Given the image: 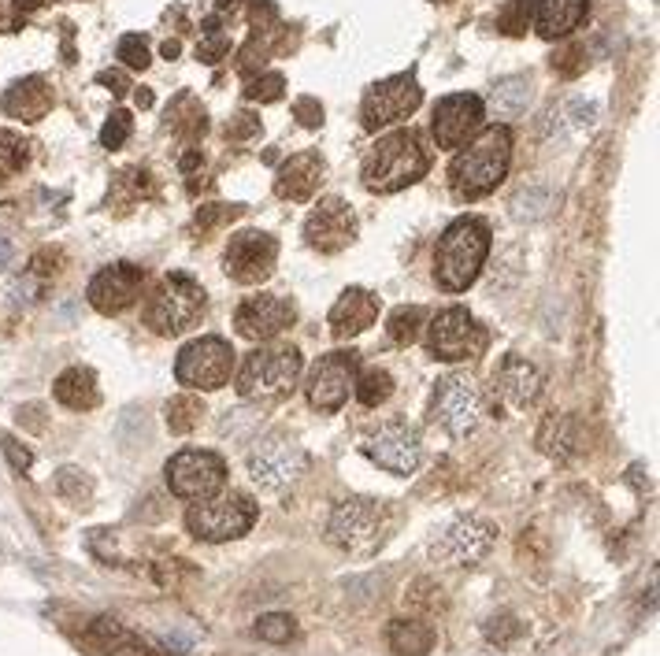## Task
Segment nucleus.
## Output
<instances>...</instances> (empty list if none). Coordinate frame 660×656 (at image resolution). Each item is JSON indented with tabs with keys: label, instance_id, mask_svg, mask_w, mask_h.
I'll return each mask as SVG.
<instances>
[{
	"label": "nucleus",
	"instance_id": "423d86ee",
	"mask_svg": "<svg viewBox=\"0 0 660 656\" xmlns=\"http://www.w3.org/2000/svg\"><path fill=\"white\" fill-rule=\"evenodd\" d=\"M256 523V505L253 497L245 493H227V497H208L186 512V530H190L197 542H234L249 534V527Z\"/></svg>",
	"mask_w": 660,
	"mask_h": 656
},
{
	"label": "nucleus",
	"instance_id": "1a4fd4ad",
	"mask_svg": "<svg viewBox=\"0 0 660 656\" xmlns=\"http://www.w3.org/2000/svg\"><path fill=\"white\" fill-rule=\"evenodd\" d=\"M230 367H234V349L227 341L197 338L178 353L175 379L190 390H219V386H227Z\"/></svg>",
	"mask_w": 660,
	"mask_h": 656
},
{
	"label": "nucleus",
	"instance_id": "412c9836",
	"mask_svg": "<svg viewBox=\"0 0 660 656\" xmlns=\"http://www.w3.org/2000/svg\"><path fill=\"white\" fill-rule=\"evenodd\" d=\"M141 282H145V271H141V267L112 264V267H104V271L93 275L86 297L97 312H104V316H119L123 308H130V304L138 301Z\"/></svg>",
	"mask_w": 660,
	"mask_h": 656
},
{
	"label": "nucleus",
	"instance_id": "473e14b6",
	"mask_svg": "<svg viewBox=\"0 0 660 656\" xmlns=\"http://www.w3.org/2000/svg\"><path fill=\"white\" fill-rule=\"evenodd\" d=\"M26 160H30V141L15 130H0V178L23 171Z\"/></svg>",
	"mask_w": 660,
	"mask_h": 656
},
{
	"label": "nucleus",
	"instance_id": "2eb2a0df",
	"mask_svg": "<svg viewBox=\"0 0 660 656\" xmlns=\"http://www.w3.org/2000/svg\"><path fill=\"white\" fill-rule=\"evenodd\" d=\"M305 471V449L282 434H271L249 453V475L264 490H282Z\"/></svg>",
	"mask_w": 660,
	"mask_h": 656
},
{
	"label": "nucleus",
	"instance_id": "3c124183",
	"mask_svg": "<svg viewBox=\"0 0 660 656\" xmlns=\"http://www.w3.org/2000/svg\"><path fill=\"white\" fill-rule=\"evenodd\" d=\"M8 260H12V241H8V238H4V234H0V271L8 267Z\"/></svg>",
	"mask_w": 660,
	"mask_h": 656
},
{
	"label": "nucleus",
	"instance_id": "6ab92c4d",
	"mask_svg": "<svg viewBox=\"0 0 660 656\" xmlns=\"http://www.w3.org/2000/svg\"><path fill=\"white\" fill-rule=\"evenodd\" d=\"M483 119H486V104L479 97L453 93V97L438 101V108H434V141L442 149H460L471 134L483 130Z\"/></svg>",
	"mask_w": 660,
	"mask_h": 656
},
{
	"label": "nucleus",
	"instance_id": "a211bd4d",
	"mask_svg": "<svg viewBox=\"0 0 660 656\" xmlns=\"http://www.w3.org/2000/svg\"><path fill=\"white\" fill-rule=\"evenodd\" d=\"M293 304L279 293H256V297H245L234 312V327L238 334L249 341H271L279 338L282 330L293 323Z\"/></svg>",
	"mask_w": 660,
	"mask_h": 656
},
{
	"label": "nucleus",
	"instance_id": "dca6fc26",
	"mask_svg": "<svg viewBox=\"0 0 660 656\" xmlns=\"http://www.w3.org/2000/svg\"><path fill=\"white\" fill-rule=\"evenodd\" d=\"M356 382V353H327L319 356L308 371V401L319 412H338Z\"/></svg>",
	"mask_w": 660,
	"mask_h": 656
},
{
	"label": "nucleus",
	"instance_id": "ea45409f",
	"mask_svg": "<svg viewBox=\"0 0 660 656\" xmlns=\"http://www.w3.org/2000/svg\"><path fill=\"white\" fill-rule=\"evenodd\" d=\"M56 490L71 497V501H86L89 493H93V482L86 479V471H78V467H64L60 475H56Z\"/></svg>",
	"mask_w": 660,
	"mask_h": 656
},
{
	"label": "nucleus",
	"instance_id": "2f4dec72",
	"mask_svg": "<svg viewBox=\"0 0 660 656\" xmlns=\"http://www.w3.org/2000/svg\"><path fill=\"white\" fill-rule=\"evenodd\" d=\"M353 390H356V397H360V404L379 408V404L390 401V393H394V379H390V371H382V367H368V371L353 382Z\"/></svg>",
	"mask_w": 660,
	"mask_h": 656
},
{
	"label": "nucleus",
	"instance_id": "0eeeda50",
	"mask_svg": "<svg viewBox=\"0 0 660 656\" xmlns=\"http://www.w3.org/2000/svg\"><path fill=\"white\" fill-rule=\"evenodd\" d=\"M386 534V508L371 497H349L334 508L327 523L330 545H338L345 553H371Z\"/></svg>",
	"mask_w": 660,
	"mask_h": 656
},
{
	"label": "nucleus",
	"instance_id": "c85d7f7f",
	"mask_svg": "<svg viewBox=\"0 0 660 656\" xmlns=\"http://www.w3.org/2000/svg\"><path fill=\"white\" fill-rule=\"evenodd\" d=\"M527 101H531V78L527 75L501 78V82H494L490 97H486V104H490V112L497 119H516L527 108Z\"/></svg>",
	"mask_w": 660,
	"mask_h": 656
},
{
	"label": "nucleus",
	"instance_id": "20e7f679",
	"mask_svg": "<svg viewBox=\"0 0 660 656\" xmlns=\"http://www.w3.org/2000/svg\"><path fill=\"white\" fill-rule=\"evenodd\" d=\"M204 312V290L201 282H193L190 275H167L160 278V286L153 297L145 301V327H153L156 334H182L190 330Z\"/></svg>",
	"mask_w": 660,
	"mask_h": 656
},
{
	"label": "nucleus",
	"instance_id": "37998d69",
	"mask_svg": "<svg viewBox=\"0 0 660 656\" xmlns=\"http://www.w3.org/2000/svg\"><path fill=\"white\" fill-rule=\"evenodd\" d=\"M527 19H531V0H508L505 15H501V30L505 34H523Z\"/></svg>",
	"mask_w": 660,
	"mask_h": 656
},
{
	"label": "nucleus",
	"instance_id": "5fc2aeb1",
	"mask_svg": "<svg viewBox=\"0 0 660 656\" xmlns=\"http://www.w3.org/2000/svg\"><path fill=\"white\" fill-rule=\"evenodd\" d=\"M164 56H167V60H175V56H178V41H167V45H164Z\"/></svg>",
	"mask_w": 660,
	"mask_h": 656
},
{
	"label": "nucleus",
	"instance_id": "72a5a7b5",
	"mask_svg": "<svg viewBox=\"0 0 660 656\" xmlns=\"http://www.w3.org/2000/svg\"><path fill=\"white\" fill-rule=\"evenodd\" d=\"M549 204H553V193H549L546 186H531V190L516 193L512 215H516V219H542V215L549 212Z\"/></svg>",
	"mask_w": 660,
	"mask_h": 656
},
{
	"label": "nucleus",
	"instance_id": "c756f323",
	"mask_svg": "<svg viewBox=\"0 0 660 656\" xmlns=\"http://www.w3.org/2000/svg\"><path fill=\"white\" fill-rule=\"evenodd\" d=\"M538 449L546 456H557V460H568V456L579 449V430H575L572 416H546L542 430H538Z\"/></svg>",
	"mask_w": 660,
	"mask_h": 656
},
{
	"label": "nucleus",
	"instance_id": "f03ea898",
	"mask_svg": "<svg viewBox=\"0 0 660 656\" xmlns=\"http://www.w3.org/2000/svg\"><path fill=\"white\" fill-rule=\"evenodd\" d=\"M508 164H512V134L505 127L483 130L449 167L453 190L460 197H468V201L486 197V193H494L501 186V178L508 175Z\"/></svg>",
	"mask_w": 660,
	"mask_h": 656
},
{
	"label": "nucleus",
	"instance_id": "39448f33",
	"mask_svg": "<svg viewBox=\"0 0 660 656\" xmlns=\"http://www.w3.org/2000/svg\"><path fill=\"white\" fill-rule=\"evenodd\" d=\"M301 379V353L286 349H256L245 356L238 371V393L245 401H275L282 393H290Z\"/></svg>",
	"mask_w": 660,
	"mask_h": 656
},
{
	"label": "nucleus",
	"instance_id": "c9c22d12",
	"mask_svg": "<svg viewBox=\"0 0 660 656\" xmlns=\"http://www.w3.org/2000/svg\"><path fill=\"white\" fill-rule=\"evenodd\" d=\"M423 330V308H397L390 316V341L397 345H412Z\"/></svg>",
	"mask_w": 660,
	"mask_h": 656
},
{
	"label": "nucleus",
	"instance_id": "f704fd0d",
	"mask_svg": "<svg viewBox=\"0 0 660 656\" xmlns=\"http://www.w3.org/2000/svg\"><path fill=\"white\" fill-rule=\"evenodd\" d=\"M293 634H297V619L286 616V612H271V616L256 619V638H264V642H271V645L290 642Z\"/></svg>",
	"mask_w": 660,
	"mask_h": 656
},
{
	"label": "nucleus",
	"instance_id": "9b49d317",
	"mask_svg": "<svg viewBox=\"0 0 660 656\" xmlns=\"http://www.w3.org/2000/svg\"><path fill=\"white\" fill-rule=\"evenodd\" d=\"M431 416L453 438H468L471 430L479 427V419H483V393H479V386L468 375H449L434 390Z\"/></svg>",
	"mask_w": 660,
	"mask_h": 656
},
{
	"label": "nucleus",
	"instance_id": "7ed1b4c3",
	"mask_svg": "<svg viewBox=\"0 0 660 656\" xmlns=\"http://www.w3.org/2000/svg\"><path fill=\"white\" fill-rule=\"evenodd\" d=\"M423 175H427V152L412 130L386 134L364 156V186L371 193H397Z\"/></svg>",
	"mask_w": 660,
	"mask_h": 656
},
{
	"label": "nucleus",
	"instance_id": "bb28decb",
	"mask_svg": "<svg viewBox=\"0 0 660 656\" xmlns=\"http://www.w3.org/2000/svg\"><path fill=\"white\" fill-rule=\"evenodd\" d=\"M52 393H56V401L64 404V408H71V412H89V408H97V401H101L97 375H93L89 367H67L64 375L56 379Z\"/></svg>",
	"mask_w": 660,
	"mask_h": 656
},
{
	"label": "nucleus",
	"instance_id": "5701e85b",
	"mask_svg": "<svg viewBox=\"0 0 660 656\" xmlns=\"http://www.w3.org/2000/svg\"><path fill=\"white\" fill-rule=\"evenodd\" d=\"M327 175V164L319 152H297L275 175V193L282 201H312V193L319 190V182Z\"/></svg>",
	"mask_w": 660,
	"mask_h": 656
},
{
	"label": "nucleus",
	"instance_id": "cd10ccee",
	"mask_svg": "<svg viewBox=\"0 0 660 656\" xmlns=\"http://www.w3.org/2000/svg\"><path fill=\"white\" fill-rule=\"evenodd\" d=\"M386 645L397 656H427L434 649V627L419 619H394L386 631Z\"/></svg>",
	"mask_w": 660,
	"mask_h": 656
},
{
	"label": "nucleus",
	"instance_id": "09e8293b",
	"mask_svg": "<svg viewBox=\"0 0 660 656\" xmlns=\"http://www.w3.org/2000/svg\"><path fill=\"white\" fill-rule=\"evenodd\" d=\"M97 82H101V86H112V93H127V78L119 75V71H104L101 78H97Z\"/></svg>",
	"mask_w": 660,
	"mask_h": 656
},
{
	"label": "nucleus",
	"instance_id": "ddd939ff",
	"mask_svg": "<svg viewBox=\"0 0 660 656\" xmlns=\"http://www.w3.org/2000/svg\"><path fill=\"white\" fill-rule=\"evenodd\" d=\"M419 101H423V89L412 75L386 78V82L368 89V97L360 104V123H364V130H382L390 123H401V119L416 112Z\"/></svg>",
	"mask_w": 660,
	"mask_h": 656
},
{
	"label": "nucleus",
	"instance_id": "f8f14e48",
	"mask_svg": "<svg viewBox=\"0 0 660 656\" xmlns=\"http://www.w3.org/2000/svg\"><path fill=\"white\" fill-rule=\"evenodd\" d=\"M494 534H497L494 523H486L479 516H460L434 538L431 553L434 560H442L449 568H471V564H479L490 553Z\"/></svg>",
	"mask_w": 660,
	"mask_h": 656
},
{
	"label": "nucleus",
	"instance_id": "c03bdc74",
	"mask_svg": "<svg viewBox=\"0 0 660 656\" xmlns=\"http://www.w3.org/2000/svg\"><path fill=\"white\" fill-rule=\"evenodd\" d=\"M238 215H242L238 204H208V208L197 212V227L212 230V227H219V223H227V219H238Z\"/></svg>",
	"mask_w": 660,
	"mask_h": 656
},
{
	"label": "nucleus",
	"instance_id": "de8ad7c7",
	"mask_svg": "<svg viewBox=\"0 0 660 656\" xmlns=\"http://www.w3.org/2000/svg\"><path fill=\"white\" fill-rule=\"evenodd\" d=\"M297 115H301L305 127H319L323 123V108L316 101H297Z\"/></svg>",
	"mask_w": 660,
	"mask_h": 656
},
{
	"label": "nucleus",
	"instance_id": "6e6552de",
	"mask_svg": "<svg viewBox=\"0 0 660 656\" xmlns=\"http://www.w3.org/2000/svg\"><path fill=\"white\" fill-rule=\"evenodd\" d=\"M167 486L182 501H208L223 490L227 482V464L223 456L208 453V449H182L167 460Z\"/></svg>",
	"mask_w": 660,
	"mask_h": 656
},
{
	"label": "nucleus",
	"instance_id": "79ce46f5",
	"mask_svg": "<svg viewBox=\"0 0 660 656\" xmlns=\"http://www.w3.org/2000/svg\"><path fill=\"white\" fill-rule=\"evenodd\" d=\"M119 60L130 67V71H145L149 67V45L138 38V34H127L119 41Z\"/></svg>",
	"mask_w": 660,
	"mask_h": 656
},
{
	"label": "nucleus",
	"instance_id": "603ef678",
	"mask_svg": "<svg viewBox=\"0 0 660 656\" xmlns=\"http://www.w3.org/2000/svg\"><path fill=\"white\" fill-rule=\"evenodd\" d=\"M134 101H138V108H153V93H149V89H138Z\"/></svg>",
	"mask_w": 660,
	"mask_h": 656
},
{
	"label": "nucleus",
	"instance_id": "f3484780",
	"mask_svg": "<svg viewBox=\"0 0 660 656\" xmlns=\"http://www.w3.org/2000/svg\"><path fill=\"white\" fill-rule=\"evenodd\" d=\"M364 456L371 464H379L390 475H412L423 460V442L419 430L408 423H386V427L364 442Z\"/></svg>",
	"mask_w": 660,
	"mask_h": 656
},
{
	"label": "nucleus",
	"instance_id": "393cba45",
	"mask_svg": "<svg viewBox=\"0 0 660 656\" xmlns=\"http://www.w3.org/2000/svg\"><path fill=\"white\" fill-rule=\"evenodd\" d=\"M0 108H4V115H12V119L38 123L41 115L52 108V89L45 86V78H23V82H15V86L4 89Z\"/></svg>",
	"mask_w": 660,
	"mask_h": 656
},
{
	"label": "nucleus",
	"instance_id": "7c9ffc66",
	"mask_svg": "<svg viewBox=\"0 0 660 656\" xmlns=\"http://www.w3.org/2000/svg\"><path fill=\"white\" fill-rule=\"evenodd\" d=\"M164 416H167V430L171 434H190L204 416V404L197 393H182V397H171L164 404Z\"/></svg>",
	"mask_w": 660,
	"mask_h": 656
},
{
	"label": "nucleus",
	"instance_id": "8fccbe9b",
	"mask_svg": "<svg viewBox=\"0 0 660 656\" xmlns=\"http://www.w3.org/2000/svg\"><path fill=\"white\" fill-rule=\"evenodd\" d=\"M197 167H204L201 152H197V149L186 152V156H182V175H190V182H193V175H197Z\"/></svg>",
	"mask_w": 660,
	"mask_h": 656
},
{
	"label": "nucleus",
	"instance_id": "9d476101",
	"mask_svg": "<svg viewBox=\"0 0 660 656\" xmlns=\"http://www.w3.org/2000/svg\"><path fill=\"white\" fill-rule=\"evenodd\" d=\"M427 345L431 353L445 364H457V360H471L486 349V330L475 323L468 308H445L438 312L427 330Z\"/></svg>",
	"mask_w": 660,
	"mask_h": 656
},
{
	"label": "nucleus",
	"instance_id": "49530a36",
	"mask_svg": "<svg viewBox=\"0 0 660 656\" xmlns=\"http://www.w3.org/2000/svg\"><path fill=\"white\" fill-rule=\"evenodd\" d=\"M256 130H260V119L249 115V112H242V115H234V119L227 123V138H253Z\"/></svg>",
	"mask_w": 660,
	"mask_h": 656
},
{
	"label": "nucleus",
	"instance_id": "a19ab883",
	"mask_svg": "<svg viewBox=\"0 0 660 656\" xmlns=\"http://www.w3.org/2000/svg\"><path fill=\"white\" fill-rule=\"evenodd\" d=\"M130 130H134L130 115L127 112H112V119H108V123H104V130H101V145H104V149H119V145H127Z\"/></svg>",
	"mask_w": 660,
	"mask_h": 656
},
{
	"label": "nucleus",
	"instance_id": "4468645a",
	"mask_svg": "<svg viewBox=\"0 0 660 656\" xmlns=\"http://www.w3.org/2000/svg\"><path fill=\"white\" fill-rule=\"evenodd\" d=\"M275 260H279V245L264 230H242V234H234L227 253H223L227 275L234 282H242V286H256V282L271 278Z\"/></svg>",
	"mask_w": 660,
	"mask_h": 656
},
{
	"label": "nucleus",
	"instance_id": "aec40b11",
	"mask_svg": "<svg viewBox=\"0 0 660 656\" xmlns=\"http://www.w3.org/2000/svg\"><path fill=\"white\" fill-rule=\"evenodd\" d=\"M305 238L312 249H319V253H342L345 245H353V238H356L353 208H349L345 201H338V197L319 201L316 212L308 215Z\"/></svg>",
	"mask_w": 660,
	"mask_h": 656
},
{
	"label": "nucleus",
	"instance_id": "58836bf2",
	"mask_svg": "<svg viewBox=\"0 0 660 656\" xmlns=\"http://www.w3.org/2000/svg\"><path fill=\"white\" fill-rule=\"evenodd\" d=\"M282 89H286V78L271 71V75L249 78V82H245V97H249V101H264L267 104V101H279Z\"/></svg>",
	"mask_w": 660,
	"mask_h": 656
},
{
	"label": "nucleus",
	"instance_id": "f257e3e1",
	"mask_svg": "<svg viewBox=\"0 0 660 656\" xmlns=\"http://www.w3.org/2000/svg\"><path fill=\"white\" fill-rule=\"evenodd\" d=\"M490 253V227L483 219H457L453 227L438 238L434 249V278L438 286L449 293L468 290L471 282L479 278Z\"/></svg>",
	"mask_w": 660,
	"mask_h": 656
},
{
	"label": "nucleus",
	"instance_id": "a18cd8bd",
	"mask_svg": "<svg viewBox=\"0 0 660 656\" xmlns=\"http://www.w3.org/2000/svg\"><path fill=\"white\" fill-rule=\"evenodd\" d=\"M0 445H4V456L12 460L15 471H30V464H34V453L26 449L19 438H12V434H0Z\"/></svg>",
	"mask_w": 660,
	"mask_h": 656
},
{
	"label": "nucleus",
	"instance_id": "e433bc0d",
	"mask_svg": "<svg viewBox=\"0 0 660 656\" xmlns=\"http://www.w3.org/2000/svg\"><path fill=\"white\" fill-rule=\"evenodd\" d=\"M483 634H486V642H490V645H512L523 634V627H520V619H516V616L501 612V616L486 619Z\"/></svg>",
	"mask_w": 660,
	"mask_h": 656
},
{
	"label": "nucleus",
	"instance_id": "b1692460",
	"mask_svg": "<svg viewBox=\"0 0 660 656\" xmlns=\"http://www.w3.org/2000/svg\"><path fill=\"white\" fill-rule=\"evenodd\" d=\"M375 319H379V297L353 286V290H345L342 297H338V304L330 308V334L338 341L356 338V334H364Z\"/></svg>",
	"mask_w": 660,
	"mask_h": 656
},
{
	"label": "nucleus",
	"instance_id": "4c0bfd02",
	"mask_svg": "<svg viewBox=\"0 0 660 656\" xmlns=\"http://www.w3.org/2000/svg\"><path fill=\"white\" fill-rule=\"evenodd\" d=\"M260 419H264V412H260V408H249V404H242V408L227 412V419L219 423V430H223V434H230V438H245L249 430L260 427Z\"/></svg>",
	"mask_w": 660,
	"mask_h": 656
},
{
	"label": "nucleus",
	"instance_id": "864d4df0",
	"mask_svg": "<svg viewBox=\"0 0 660 656\" xmlns=\"http://www.w3.org/2000/svg\"><path fill=\"white\" fill-rule=\"evenodd\" d=\"M38 4H45V0H15L19 12H30V8H38Z\"/></svg>",
	"mask_w": 660,
	"mask_h": 656
},
{
	"label": "nucleus",
	"instance_id": "4be33fe9",
	"mask_svg": "<svg viewBox=\"0 0 660 656\" xmlns=\"http://www.w3.org/2000/svg\"><path fill=\"white\" fill-rule=\"evenodd\" d=\"M494 393L512 408H531L542 397V375L523 356H505L501 367L494 371Z\"/></svg>",
	"mask_w": 660,
	"mask_h": 656
},
{
	"label": "nucleus",
	"instance_id": "a878e982",
	"mask_svg": "<svg viewBox=\"0 0 660 656\" xmlns=\"http://www.w3.org/2000/svg\"><path fill=\"white\" fill-rule=\"evenodd\" d=\"M586 19V0H538V34L546 41H557L572 34L575 26Z\"/></svg>",
	"mask_w": 660,
	"mask_h": 656
}]
</instances>
